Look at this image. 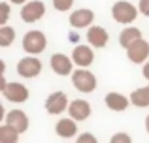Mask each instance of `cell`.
Here are the masks:
<instances>
[{
    "label": "cell",
    "mask_w": 149,
    "mask_h": 143,
    "mask_svg": "<svg viewBox=\"0 0 149 143\" xmlns=\"http://www.w3.org/2000/svg\"><path fill=\"white\" fill-rule=\"evenodd\" d=\"M138 11L140 10H136L134 4L127 2V0H119V2H115L113 8H111L113 19H115L117 23H121V25H130V23H134V19L138 17Z\"/></svg>",
    "instance_id": "1"
},
{
    "label": "cell",
    "mask_w": 149,
    "mask_h": 143,
    "mask_svg": "<svg viewBox=\"0 0 149 143\" xmlns=\"http://www.w3.org/2000/svg\"><path fill=\"white\" fill-rule=\"evenodd\" d=\"M2 94L8 102H15V104H23L29 100V88L25 87L23 83H8L6 77L2 75Z\"/></svg>",
    "instance_id": "2"
},
{
    "label": "cell",
    "mask_w": 149,
    "mask_h": 143,
    "mask_svg": "<svg viewBox=\"0 0 149 143\" xmlns=\"http://www.w3.org/2000/svg\"><path fill=\"white\" fill-rule=\"evenodd\" d=\"M47 47V38L40 30H30L23 36V49L29 55H40Z\"/></svg>",
    "instance_id": "3"
},
{
    "label": "cell",
    "mask_w": 149,
    "mask_h": 143,
    "mask_svg": "<svg viewBox=\"0 0 149 143\" xmlns=\"http://www.w3.org/2000/svg\"><path fill=\"white\" fill-rule=\"evenodd\" d=\"M72 83L79 92L89 94V92H93L96 88V77L93 72L85 70V68H79V70H76L72 73Z\"/></svg>",
    "instance_id": "4"
},
{
    "label": "cell",
    "mask_w": 149,
    "mask_h": 143,
    "mask_svg": "<svg viewBox=\"0 0 149 143\" xmlns=\"http://www.w3.org/2000/svg\"><path fill=\"white\" fill-rule=\"evenodd\" d=\"M70 107V102H68V96L64 94L62 90H57V92H51L45 100V111L49 115H61L62 111H66Z\"/></svg>",
    "instance_id": "5"
},
{
    "label": "cell",
    "mask_w": 149,
    "mask_h": 143,
    "mask_svg": "<svg viewBox=\"0 0 149 143\" xmlns=\"http://www.w3.org/2000/svg\"><path fill=\"white\" fill-rule=\"evenodd\" d=\"M45 13V4L42 0H30L21 8V19L25 23H36L44 17Z\"/></svg>",
    "instance_id": "6"
},
{
    "label": "cell",
    "mask_w": 149,
    "mask_h": 143,
    "mask_svg": "<svg viewBox=\"0 0 149 143\" xmlns=\"http://www.w3.org/2000/svg\"><path fill=\"white\" fill-rule=\"evenodd\" d=\"M42 72V60L36 57H25L17 62V73L25 79H32Z\"/></svg>",
    "instance_id": "7"
},
{
    "label": "cell",
    "mask_w": 149,
    "mask_h": 143,
    "mask_svg": "<svg viewBox=\"0 0 149 143\" xmlns=\"http://www.w3.org/2000/svg\"><path fill=\"white\" fill-rule=\"evenodd\" d=\"M127 55H128V60L134 64H142V62H147V57H149V44L146 40H138L127 49Z\"/></svg>",
    "instance_id": "8"
},
{
    "label": "cell",
    "mask_w": 149,
    "mask_h": 143,
    "mask_svg": "<svg viewBox=\"0 0 149 143\" xmlns=\"http://www.w3.org/2000/svg\"><path fill=\"white\" fill-rule=\"evenodd\" d=\"M4 121H6L4 124L15 128L19 134L26 132V128H29V117H26V113H25V111H21V109H11V111H8L6 117H4Z\"/></svg>",
    "instance_id": "9"
},
{
    "label": "cell",
    "mask_w": 149,
    "mask_h": 143,
    "mask_svg": "<svg viewBox=\"0 0 149 143\" xmlns=\"http://www.w3.org/2000/svg\"><path fill=\"white\" fill-rule=\"evenodd\" d=\"M72 60L76 62V66L87 68L95 60V53H93V49L89 45H76L74 51H72Z\"/></svg>",
    "instance_id": "10"
},
{
    "label": "cell",
    "mask_w": 149,
    "mask_h": 143,
    "mask_svg": "<svg viewBox=\"0 0 149 143\" xmlns=\"http://www.w3.org/2000/svg\"><path fill=\"white\" fill-rule=\"evenodd\" d=\"M72 64H74V60L68 59L66 55H62V53H55L51 57V70L57 75H70V73H74Z\"/></svg>",
    "instance_id": "11"
},
{
    "label": "cell",
    "mask_w": 149,
    "mask_h": 143,
    "mask_svg": "<svg viewBox=\"0 0 149 143\" xmlns=\"http://www.w3.org/2000/svg\"><path fill=\"white\" fill-rule=\"evenodd\" d=\"M68 113H70V119H74L76 122L85 121V119L91 117V104L87 100H74V102H70Z\"/></svg>",
    "instance_id": "12"
},
{
    "label": "cell",
    "mask_w": 149,
    "mask_h": 143,
    "mask_svg": "<svg viewBox=\"0 0 149 143\" xmlns=\"http://www.w3.org/2000/svg\"><path fill=\"white\" fill-rule=\"evenodd\" d=\"M95 21V13H93L91 10H76L70 13V25L74 26V28H85V26H89L91 23Z\"/></svg>",
    "instance_id": "13"
},
{
    "label": "cell",
    "mask_w": 149,
    "mask_h": 143,
    "mask_svg": "<svg viewBox=\"0 0 149 143\" xmlns=\"http://www.w3.org/2000/svg\"><path fill=\"white\" fill-rule=\"evenodd\" d=\"M104 102H106V106H108L111 111H125L132 104L130 98L123 96L121 92H109V94H106Z\"/></svg>",
    "instance_id": "14"
},
{
    "label": "cell",
    "mask_w": 149,
    "mask_h": 143,
    "mask_svg": "<svg viewBox=\"0 0 149 143\" xmlns=\"http://www.w3.org/2000/svg\"><path fill=\"white\" fill-rule=\"evenodd\" d=\"M87 40L93 47H104L108 44L109 36L106 32V28H102V26H91L89 32H87Z\"/></svg>",
    "instance_id": "15"
},
{
    "label": "cell",
    "mask_w": 149,
    "mask_h": 143,
    "mask_svg": "<svg viewBox=\"0 0 149 143\" xmlns=\"http://www.w3.org/2000/svg\"><path fill=\"white\" fill-rule=\"evenodd\" d=\"M138 40H142V32H140V28H136V26H127V28L119 34V44H121V47H125V49H128Z\"/></svg>",
    "instance_id": "16"
},
{
    "label": "cell",
    "mask_w": 149,
    "mask_h": 143,
    "mask_svg": "<svg viewBox=\"0 0 149 143\" xmlns=\"http://www.w3.org/2000/svg\"><path fill=\"white\" fill-rule=\"evenodd\" d=\"M55 130L61 137H74L77 134V124L74 119H61L55 124Z\"/></svg>",
    "instance_id": "17"
},
{
    "label": "cell",
    "mask_w": 149,
    "mask_h": 143,
    "mask_svg": "<svg viewBox=\"0 0 149 143\" xmlns=\"http://www.w3.org/2000/svg\"><path fill=\"white\" fill-rule=\"evenodd\" d=\"M130 102L136 107H149V85L142 88H136L130 94Z\"/></svg>",
    "instance_id": "18"
},
{
    "label": "cell",
    "mask_w": 149,
    "mask_h": 143,
    "mask_svg": "<svg viewBox=\"0 0 149 143\" xmlns=\"http://www.w3.org/2000/svg\"><path fill=\"white\" fill-rule=\"evenodd\" d=\"M19 141V132L8 124L0 126V143H17Z\"/></svg>",
    "instance_id": "19"
},
{
    "label": "cell",
    "mask_w": 149,
    "mask_h": 143,
    "mask_svg": "<svg viewBox=\"0 0 149 143\" xmlns=\"http://www.w3.org/2000/svg\"><path fill=\"white\" fill-rule=\"evenodd\" d=\"M13 40H15V30L8 25L0 26V45H2V47H8Z\"/></svg>",
    "instance_id": "20"
},
{
    "label": "cell",
    "mask_w": 149,
    "mask_h": 143,
    "mask_svg": "<svg viewBox=\"0 0 149 143\" xmlns=\"http://www.w3.org/2000/svg\"><path fill=\"white\" fill-rule=\"evenodd\" d=\"M8 17H10V4L2 2L0 4V26H6Z\"/></svg>",
    "instance_id": "21"
},
{
    "label": "cell",
    "mask_w": 149,
    "mask_h": 143,
    "mask_svg": "<svg viewBox=\"0 0 149 143\" xmlns=\"http://www.w3.org/2000/svg\"><path fill=\"white\" fill-rule=\"evenodd\" d=\"M109 143H132V137L128 136L127 132H117V134H113V136H111Z\"/></svg>",
    "instance_id": "22"
},
{
    "label": "cell",
    "mask_w": 149,
    "mask_h": 143,
    "mask_svg": "<svg viewBox=\"0 0 149 143\" xmlns=\"http://www.w3.org/2000/svg\"><path fill=\"white\" fill-rule=\"evenodd\" d=\"M74 0H53V8L57 11H68L72 8Z\"/></svg>",
    "instance_id": "23"
},
{
    "label": "cell",
    "mask_w": 149,
    "mask_h": 143,
    "mask_svg": "<svg viewBox=\"0 0 149 143\" xmlns=\"http://www.w3.org/2000/svg\"><path fill=\"white\" fill-rule=\"evenodd\" d=\"M76 143H98V140H96L93 134H79V137L76 140Z\"/></svg>",
    "instance_id": "24"
},
{
    "label": "cell",
    "mask_w": 149,
    "mask_h": 143,
    "mask_svg": "<svg viewBox=\"0 0 149 143\" xmlns=\"http://www.w3.org/2000/svg\"><path fill=\"white\" fill-rule=\"evenodd\" d=\"M138 10H140V13H143L146 17H149V0H140Z\"/></svg>",
    "instance_id": "25"
},
{
    "label": "cell",
    "mask_w": 149,
    "mask_h": 143,
    "mask_svg": "<svg viewBox=\"0 0 149 143\" xmlns=\"http://www.w3.org/2000/svg\"><path fill=\"white\" fill-rule=\"evenodd\" d=\"M143 77H146V79L149 81V60L146 64H143Z\"/></svg>",
    "instance_id": "26"
},
{
    "label": "cell",
    "mask_w": 149,
    "mask_h": 143,
    "mask_svg": "<svg viewBox=\"0 0 149 143\" xmlns=\"http://www.w3.org/2000/svg\"><path fill=\"white\" fill-rule=\"evenodd\" d=\"M10 2H11V4H23V6H25L26 0H10Z\"/></svg>",
    "instance_id": "27"
},
{
    "label": "cell",
    "mask_w": 149,
    "mask_h": 143,
    "mask_svg": "<svg viewBox=\"0 0 149 143\" xmlns=\"http://www.w3.org/2000/svg\"><path fill=\"white\" fill-rule=\"evenodd\" d=\"M146 130H147V134H149V115L146 117Z\"/></svg>",
    "instance_id": "28"
}]
</instances>
